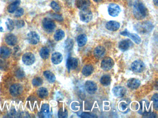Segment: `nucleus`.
<instances>
[{
    "label": "nucleus",
    "mask_w": 158,
    "mask_h": 118,
    "mask_svg": "<svg viewBox=\"0 0 158 118\" xmlns=\"http://www.w3.org/2000/svg\"><path fill=\"white\" fill-rule=\"evenodd\" d=\"M43 79L40 77H36L33 79L32 84L34 86H39L43 84Z\"/></svg>",
    "instance_id": "obj_34"
},
{
    "label": "nucleus",
    "mask_w": 158,
    "mask_h": 118,
    "mask_svg": "<svg viewBox=\"0 0 158 118\" xmlns=\"http://www.w3.org/2000/svg\"><path fill=\"white\" fill-rule=\"evenodd\" d=\"M112 91L115 97L122 98L125 95L127 92V89L124 87L117 86L113 89Z\"/></svg>",
    "instance_id": "obj_15"
},
{
    "label": "nucleus",
    "mask_w": 158,
    "mask_h": 118,
    "mask_svg": "<svg viewBox=\"0 0 158 118\" xmlns=\"http://www.w3.org/2000/svg\"><path fill=\"white\" fill-rule=\"evenodd\" d=\"M94 71V67L91 65H85L84 67L83 68L82 73L86 77L89 76L91 75Z\"/></svg>",
    "instance_id": "obj_25"
},
{
    "label": "nucleus",
    "mask_w": 158,
    "mask_h": 118,
    "mask_svg": "<svg viewBox=\"0 0 158 118\" xmlns=\"http://www.w3.org/2000/svg\"><path fill=\"white\" fill-rule=\"evenodd\" d=\"M38 115L40 118H50L51 117L52 113L50 111L48 104H44L42 105L40 112H38Z\"/></svg>",
    "instance_id": "obj_7"
},
{
    "label": "nucleus",
    "mask_w": 158,
    "mask_h": 118,
    "mask_svg": "<svg viewBox=\"0 0 158 118\" xmlns=\"http://www.w3.org/2000/svg\"><path fill=\"white\" fill-rule=\"evenodd\" d=\"M143 117L145 118H154L156 117V114L154 112H151L145 113L143 114Z\"/></svg>",
    "instance_id": "obj_44"
},
{
    "label": "nucleus",
    "mask_w": 158,
    "mask_h": 118,
    "mask_svg": "<svg viewBox=\"0 0 158 118\" xmlns=\"http://www.w3.org/2000/svg\"><path fill=\"white\" fill-rule=\"evenodd\" d=\"M140 85V82L136 78H132L128 81L127 86L131 89H136Z\"/></svg>",
    "instance_id": "obj_21"
},
{
    "label": "nucleus",
    "mask_w": 158,
    "mask_h": 118,
    "mask_svg": "<svg viewBox=\"0 0 158 118\" xmlns=\"http://www.w3.org/2000/svg\"><path fill=\"white\" fill-rule=\"evenodd\" d=\"M65 36V33L63 30H58L54 35V38L56 41H59L63 39Z\"/></svg>",
    "instance_id": "obj_31"
},
{
    "label": "nucleus",
    "mask_w": 158,
    "mask_h": 118,
    "mask_svg": "<svg viewBox=\"0 0 158 118\" xmlns=\"http://www.w3.org/2000/svg\"><path fill=\"white\" fill-rule=\"evenodd\" d=\"M10 93L14 97H17L22 94L23 91V88L19 84L13 85L10 88Z\"/></svg>",
    "instance_id": "obj_10"
},
{
    "label": "nucleus",
    "mask_w": 158,
    "mask_h": 118,
    "mask_svg": "<svg viewBox=\"0 0 158 118\" xmlns=\"http://www.w3.org/2000/svg\"><path fill=\"white\" fill-rule=\"evenodd\" d=\"M80 19L83 22L88 23L92 19V13L88 9L81 10L79 13Z\"/></svg>",
    "instance_id": "obj_5"
},
{
    "label": "nucleus",
    "mask_w": 158,
    "mask_h": 118,
    "mask_svg": "<svg viewBox=\"0 0 158 118\" xmlns=\"http://www.w3.org/2000/svg\"><path fill=\"white\" fill-rule=\"evenodd\" d=\"M6 26L7 29L10 31H12L14 28V23L12 20L10 19H8L6 22Z\"/></svg>",
    "instance_id": "obj_35"
},
{
    "label": "nucleus",
    "mask_w": 158,
    "mask_h": 118,
    "mask_svg": "<svg viewBox=\"0 0 158 118\" xmlns=\"http://www.w3.org/2000/svg\"><path fill=\"white\" fill-rule=\"evenodd\" d=\"M51 62L54 64H59L63 60V56L59 52H55L51 55Z\"/></svg>",
    "instance_id": "obj_22"
},
{
    "label": "nucleus",
    "mask_w": 158,
    "mask_h": 118,
    "mask_svg": "<svg viewBox=\"0 0 158 118\" xmlns=\"http://www.w3.org/2000/svg\"><path fill=\"white\" fill-rule=\"evenodd\" d=\"M120 34L124 36H127L131 38L136 44H139L141 43V39L137 34L135 33H131L128 32L127 30H125L120 33Z\"/></svg>",
    "instance_id": "obj_12"
},
{
    "label": "nucleus",
    "mask_w": 158,
    "mask_h": 118,
    "mask_svg": "<svg viewBox=\"0 0 158 118\" xmlns=\"http://www.w3.org/2000/svg\"><path fill=\"white\" fill-rule=\"evenodd\" d=\"M120 27V24L115 21H110L106 25V28L109 31H112V32L117 31Z\"/></svg>",
    "instance_id": "obj_18"
},
{
    "label": "nucleus",
    "mask_w": 158,
    "mask_h": 118,
    "mask_svg": "<svg viewBox=\"0 0 158 118\" xmlns=\"http://www.w3.org/2000/svg\"><path fill=\"white\" fill-rule=\"evenodd\" d=\"M15 24L17 28H21L24 26L25 23L22 20H18L15 21Z\"/></svg>",
    "instance_id": "obj_43"
},
{
    "label": "nucleus",
    "mask_w": 158,
    "mask_h": 118,
    "mask_svg": "<svg viewBox=\"0 0 158 118\" xmlns=\"http://www.w3.org/2000/svg\"><path fill=\"white\" fill-rule=\"evenodd\" d=\"M93 1L96 2H102L103 0H93Z\"/></svg>",
    "instance_id": "obj_48"
},
{
    "label": "nucleus",
    "mask_w": 158,
    "mask_h": 118,
    "mask_svg": "<svg viewBox=\"0 0 158 118\" xmlns=\"http://www.w3.org/2000/svg\"><path fill=\"white\" fill-rule=\"evenodd\" d=\"M35 59L34 55L31 53H25L22 56L23 63L26 65H32L34 63Z\"/></svg>",
    "instance_id": "obj_9"
},
{
    "label": "nucleus",
    "mask_w": 158,
    "mask_h": 118,
    "mask_svg": "<svg viewBox=\"0 0 158 118\" xmlns=\"http://www.w3.org/2000/svg\"><path fill=\"white\" fill-rule=\"evenodd\" d=\"M133 46V43L130 39H126L122 40L119 44V48L121 51L125 52Z\"/></svg>",
    "instance_id": "obj_13"
},
{
    "label": "nucleus",
    "mask_w": 158,
    "mask_h": 118,
    "mask_svg": "<svg viewBox=\"0 0 158 118\" xmlns=\"http://www.w3.org/2000/svg\"><path fill=\"white\" fill-rule=\"evenodd\" d=\"M111 76L108 75L103 76L100 79L101 84L105 86H109L111 84Z\"/></svg>",
    "instance_id": "obj_29"
},
{
    "label": "nucleus",
    "mask_w": 158,
    "mask_h": 118,
    "mask_svg": "<svg viewBox=\"0 0 158 118\" xmlns=\"http://www.w3.org/2000/svg\"><path fill=\"white\" fill-rule=\"evenodd\" d=\"M134 27L135 30L140 34H147L152 32L154 26L150 22L146 21L137 24Z\"/></svg>",
    "instance_id": "obj_2"
},
{
    "label": "nucleus",
    "mask_w": 158,
    "mask_h": 118,
    "mask_svg": "<svg viewBox=\"0 0 158 118\" xmlns=\"http://www.w3.org/2000/svg\"><path fill=\"white\" fill-rule=\"evenodd\" d=\"M73 46V40L71 39H69L68 40H67L66 43V48L68 50H70L72 48Z\"/></svg>",
    "instance_id": "obj_40"
},
{
    "label": "nucleus",
    "mask_w": 158,
    "mask_h": 118,
    "mask_svg": "<svg viewBox=\"0 0 158 118\" xmlns=\"http://www.w3.org/2000/svg\"><path fill=\"white\" fill-rule=\"evenodd\" d=\"M154 108L156 110H158V95L157 93L154 94L152 98Z\"/></svg>",
    "instance_id": "obj_37"
},
{
    "label": "nucleus",
    "mask_w": 158,
    "mask_h": 118,
    "mask_svg": "<svg viewBox=\"0 0 158 118\" xmlns=\"http://www.w3.org/2000/svg\"><path fill=\"white\" fill-rule=\"evenodd\" d=\"M44 76L49 83H54L55 81V76L54 74L50 71H45L44 72Z\"/></svg>",
    "instance_id": "obj_26"
},
{
    "label": "nucleus",
    "mask_w": 158,
    "mask_h": 118,
    "mask_svg": "<svg viewBox=\"0 0 158 118\" xmlns=\"http://www.w3.org/2000/svg\"><path fill=\"white\" fill-rule=\"evenodd\" d=\"M37 95L40 98L44 99L48 95V91L46 88H40L37 91Z\"/></svg>",
    "instance_id": "obj_30"
},
{
    "label": "nucleus",
    "mask_w": 158,
    "mask_h": 118,
    "mask_svg": "<svg viewBox=\"0 0 158 118\" xmlns=\"http://www.w3.org/2000/svg\"><path fill=\"white\" fill-rule=\"evenodd\" d=\"M129 103L127 101H122L119 104V109L122 111H125L127 110Z\"/></svg>",
    "instance_id": "obj_33"
},
{
    "label": "nucleus",
    "mask_w": 158,
    "mask_h": 118,
    "mask_svg": "<svg viewBox=\"0 0 158 118\" xmlns=\"http://www.w3.org/2000/svg\"><path fill=\"white\" fill-rule=\"evenodd\" d=\"M149 103L147 101L143 100L140 102V110L139 112L143 114L149 112Z\"/></svg>",
    "instance_id": "obj_19"
},
{
    "label": "nucleus",
    "mask_w": 158,
    "mask_h": 118,
    "mask_svg": "<svg viewBox=\"0 0 158 118\" xmlns=\"http://www.w3.org/2000/svg\"><path fill=\"white\" fill-rule=\"evenodd\" d=\"M67 65L69 70H74L78 67V60L75 58L69 57L67 61Z\"/></svg>",
    "instance_id": "obj_17"
},
{
    "label": "nucleus",
    "mask_w": 158,
    "mask_h": 118,
    "mask_svg": "<svg viewBox=\"0 0 158 118\" xmlns=\"http://www.w3.org/2000/svg\"><path fill=\"white\" fill-rule=\"evenodd\" d=\"M51 17L56 21H63V17L62 16H60V15H59V14H56V13H53L51 15Z\"/></svg>",
    "instance_id": "obj_45"
},
{
    "label": "nucleus",
    "mask_w": 158,
    "mask_h": 118,
    "mask_svg": "<svg viewBox=\"0 0 158 118\" xmlns=\"http://www.w3.org/2000/svg\"><path fill=\"white\" fill-rule=\"evenodd\" d=\"M10 54L11 51L9 48L4 46L0 48V57L1 58H8L10 55Z\"/></svg>",
    "instance_id": "obj_24"
},
{
    "label": "nucleus",
    "mask_w": 158,
    "mask_h": 118,
    "mask_svg": "<svg viewBox=\"0 0 158 118\" xmlns=\"http://www.w3.org/2000/svg\"><path fill=\"white\" fill-rule=\"evenodd\" d=\"M27 39L30 44L35 45L39 42L40 38L37 33L35 32H31L27 34Z\"/></svg>",
    "instance_id": "obj_14"
},
{
    "label": "nucleus",
    "mask_w": 158,
    "mask_h": 118,
    "mask_svg": "<svg viewBox=\"0 0 158 118\" xmlns=\"http://www.w3.org/2000/svg\"><path fill=\"white\" fill-rule=\"evenodd\" d=\"M85 88L86 91L91 95L95 94L97 89L96 84L92 81H86L85 84Z\"/></svg>",
    "instance_id": "obj_11"
},
{
    "label": "nucleus",
    "mask_w": 158,
    "mask_h": 118,
    "mask_svg": "<svg viewBox=\"0 0 158 118\" xmlns=\"http://www.w3.org/2000/svg\"><path fill=\"white\" fill-rule=\"evenodd\" d=\"M5 42L7 44L10 46H14L17 44V38L14 35L10 34L7 35L5 37Z\"/></svg>",
    "instance_id": "obj_23"
},
{
    "label": "nucleus",
    "mask_w": 158,
    "mask_h": 118,
    "mask_svg": "<svg viewBox=\"0 0 158 118\" xmlns=\"http://www.w3.org/2000/svg\"><path fill=\"white\" fill-rule=\"evenodd\" d=\"M120 12L121 9L117 4L112 3L109 5L108 7V13L110 16L114 17H116L118 16Z\"/></svg>",
    "instance_id": "obj_8"
},
{
    "label": "nucleus",
    "mask_w": 158,
    "mask_h": 118,
    "mask_svg": "<svg viewBox=\"0 0 158 118\" xmlns=\"http://www.w3.org/2000/svg\"><path fill=\"white\" fill-rule=\"evenodd\" d=\"M15 16L16 17H20L22 16L24 14V10L22 8H19L17 9L15 11Z\"/></svg>",
    "instance_id": "obj_42"
},
{
    "label": "nucleus",
    "mask_w": 158,
    "mask_h": 118,
    "mask_svg": "<svg viewBox=\"0 0 158 118\" xmlns=\"http://www.w3.org/2000/svg\"><path fill=\"white\" fill-rule=\"evenodd\" d=\"M131 68L136 73H140L144 71L145 65L141 60H136L133 62L131 64Z\"/></svg>",
    "instance_id": "obj_6"
},
{
    "label": "nucleus",
    "mask_w": 158,
    "mask_h": 118,
    "mask_svg": "<svg viewBox=\"0 0 158 118\" xmlns=\"http://www.w3.org/2000/svg\"><path fill=\"white\" fill-rule=\"evenodd\" d=\"M153 3L155 6H157L158 5V0H153Z\"/></svg>",
    "instance_id": "obj_47"
},
{
    "label": "nucleus",
    "mask_w": 158,
    "mask_h": 118,
    "mask_svg": "<svg viewBox=\"0 0 158 118\" xmlns=\"http://www.w3.org/2000/svg\"><path fill=\"white\" fill-rule=\"evenodd\" d=\"M51 7L52 8V10L56 12L59 11L60 10V8L59 5L55 2H52L51 3Z\"/></svg>",
    "instance_id": "obj_39"
},
{
    "label": "nucleus",
    "mask_w": 158,
    "mask_h": 118,
    "mask_svg": "<svg viewBox=\"0 0 158 118\" xmlns=\"http://www.w3.org/2000/svg\"><path fill=\"white\" fill-rule=\"evenodd\" d=\"M133 13L136 19L142 20L147 16L148 10L142 2L139 1H136L134 4Z\"/></svg>",
    "instance_id": "obj_1"
},
{
    "label": "nucleus",
    "mask_w": 158,
    "mask_h": 118,
    "mask_svg": "<svg viewBox=\"0 0 158 118\" xmlns=\"http://www.w3.org/2000/svg\"><path fill=\"white\" fill-rule=\"evenodd\" d=\"M58 117L60 118H66L68 117V112L66 109L61 108L59 111Z\"/></svg>",
    "instance_id": "obj_36"
},
{
    "label": "nucleus",
    "mask_w": 158,
    "mask_h": 118,
    "mask_svg": "<svg viewBox=\"0 0 158 118\" xmlns=\"http://www.w3.org/2000/svg\"><path fill=\"white\" fill-rule=\"evenodd\" d=\"M20 4L19 0H16L10 4L8 7V11L10 13H13L18 9V6Z\"/></svg>",
    "instance_id": "obj_27"
},
{
    "label": "nucleus",
    "mask_w": 158,
    "mask_h": 118,
    "mask_svg": "<svg viewBox=\"0 0 158 118\" xmlns=\"http://www.w3.org/2000/svg\"><path fill=\"white\" fill-rule=\"evenodd\" d=\"M80 116L83 118H95V117H97V116L95 114L87 112H84L82 113Z\"/></svg>",
    "instance_id": "obj_41"
},
{
    "label": "nucleus",
    "mask_w": 158,
    "mask_h": 118,
    "mask_svg": "<svg viewBox=\"0 0 158 118\" xmlns=\"http://www.w3.org/2000/svg\"><path fill=\"white\" fill-rule=\"evenodd\" d=\"M40 57L43 59H47L48 58L49 56V50L48 48L47 47H43L40 49V52H39Z\"/></svg>",
    "instance_id": "obj_32"
},
{
    "label": "nucleus",
    "mask_w": 158,
    "mask_h": 118,
    "mask_svg": "<svg viewBox=\"0 0 158 118\" xmlns=\"http://www.w3.org/2000/svg\"><path fill=\"white\" fill-rule=\"evenodd\" d=\"M15 76L19 79L22 78L25 76V73L23 69L19 68L15 71Z\"/></svg>",
    "instance_id": "obj_38"
},
{
    "label": "nucleus",
    "mask_w": 158,
    "mask_h": 118,
    "mask_svg": "<svg viewBox=\"0 0 158 118\" xmlns=\"http://www.w3.org/2000/svg\"><path fill=\"white\" fill-rule=\"evenodd\" d=\"M87 42V36L84 34L80 35L77 38L78 45L79 47H83L86 44Z\"/></svg>",
    "instance_id": "obj_28"
},
{
    "label": "nucleus",
    "mask_w": 158,
    "mask_h": 118,
    "mask_svg": "<svg viewBox=\"0 0 158 118\" xmlns=\"http://www.w3.org/2000/svg\"><path fill=\"white\" fill-rule=\"evenodd\" d=\"M42 25L44 30L47 32H51L56 28V25L51 19L45 18L42 21Z\"/></svg>",
    "instance_id": "obj_4"
},
{
    "label": "nucleus",
    "mask_w": 158,
    "mask_h": 118,
    "mask_svg": "<svg viewBox=\"0 0 158 118\" xmlns=\"http://www.w3.org/2000/svg\"><path fill=\"white\" fill-rule=\"evenodd\" d=\"M106 52V49L102 46L96 47L94 50V55L96 58L99 59L102 58Z\"/></svg>",
    "instance_id": "obj_20"
},
{
    "label": "nucleus",
    "mask_w": 158,
    "mask_h": 118,
    "mask_svg": "<svg viewBox=\"0 0 158 118\" xmlns=\"http://www.w3.org/2000/svg\"><path fill=\"white\" fill-rule=\"evenodd\" d=\"M7 67V64L4 62V61L0 60V69H2V70H5Z\"/></svg>",
    "instance_id": "obj_46"
},
{
    "label": "nucleus",
    "mask_w": 158,
    "mask_h": 118,
    "mask_svg": "<svg viewBox=\"0 0 158 118\" xmlns=\"http://www.w3.org/2000/svg\"><path fill=\"white\" fill-rule=\"evenodd\" d=\"M76 5L79 10H85L90 7L91 2L90 0H76Z\"/></svg>",
    "instance_id": "obj_16"
},
{
    "label": "nucleus",
    "mask_w": 158,
    "mask_h": 118,
    "mask_svg": "<svg viewBox=\"0 0 158 118\" xmlns=\"http://www.w3.org/2000/svg\"><path fill=\"white\" fill-rule=\"evenodd\" d=\"M114 64V62L111 58L106 57L102 61L101 68L104 71H109L113 68Z\"/></svg>",
    "instance_id": "obj_3"
}]
</instances>
